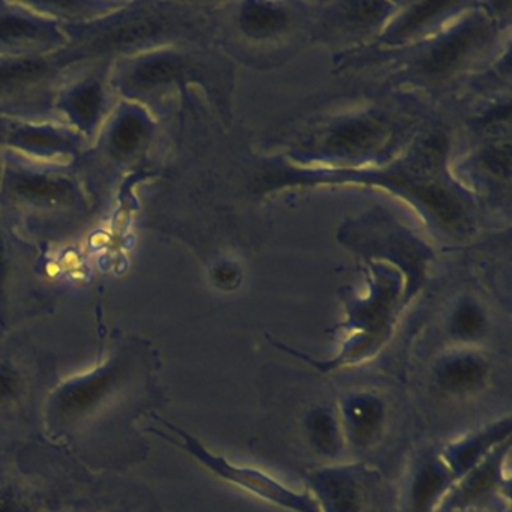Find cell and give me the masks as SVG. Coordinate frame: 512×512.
<instances>
[{"label":"cell","mask_w":512,"mask_h":512,"mask_svg":"<svg viewBox=\"0 0 512 512\" xmlns=\"http://www.w3.org/2000/svg\"><path fill=\"white\" fill-rule=\"evenodd\" d=\"M160 371V353L148 341L119 343L100 364L53 386L44 440L94 475H127L151 454L142 422L169 403Z\"/></svg>","instance_id":"obj_1"},{"label":"cell","mask_w":512,"mask_h":512,"mask_svg":"<svg viewBox=\"0 0 512 512\" xmlns=\"http://www.w3.org/2000/svg\"><path fill=\"white\" fill-rule=\"evenodd\" d=\"M98 475L49 442L0 455V512H68Z\"/></svg>","instance_id":"obj_2"},{"label":"cell","mask_w":512,"mask_h":512,"mask_svg":"<svg viewBox=\"0 0 512 512\" xmlns=\"http://www.w3.org/2000/svg\"><path fill=\"white\" fill-rule=\"evenodd\" d=\"M58 380L52 355L0 346V451L43 442L44 403Z\"/></svg>","instance_id":"obj_3"},{"label":"cell","mask_w":512,"mask_h":512,"mask_svg":"<svg viewBox=\"0 0 512 512\" xmlns=\"http://www.w3.org/2000/svg\"><path fill=\"white\" fill-rule=\"evenodd\" d=\"M148 436L158 437L164 442L184 452L196 461L206 472L221 479L232 487L251 494L269 505L277 506L287 512H319L316 502L307 490H295L281 482L265 470L245 466L229 460L226 455L215 452L206 446L199 437L176 425L175 422L154 413L145 427Z\"/></svg>","instance_id":"obj_4"},{"label":"cell","mask_w":512,"mask_h":512,"mask_svg":"<svg viewBox=\"0 0 512 512\" xmlns=\"http://www.w3.org/2000/svg\"><path fill=\"white\" fill-rule=\"evenodd\" d=\"M304 482L319 512H373L382 473L367 463L338 461L308 470Z\"/></svg>","instance_id":"obj_5"},{"label":"cell","mask_w":512,"mask_h":512,"mask_svg":"<svg viewBox=\"0 0 512 512\" xmlns=\"http://www.w3.org/2000/svg\"><path fill=\"white\" fill-rule=\"evenodd\" d=\"M511 440L452 484L437 512H509Z\"/></svg>","instance_id":"obj_6"},{"label":"cell","mask_w":512,"mask_h":512,"mask_svg":"<svg viewBox=\"0 0 512 512\" xmlns=\"http://www.w3.org/2000/svg\"><path fill=\"white\" fill-rule=\"evenodd\" d=\"M335 407L347 449L367 452L379 445L388 425V404L382 395L368 389L346 392Z\"/></svg>","instance_id":"obj_7"},{"label":"cell","mask_w":512,"mask_h":512,"mask_svg":"<svg viewBox=\"0 0 512 512\" xmlns=\"http://www.w3.org/2000/svg\"><path fill=\"white\" fill-rule=\"evenodd\" d=\"M454 484L451 472L439 451L433 448L416 452L404 475L400 512H437L443 497Z\"/></svg>","instance_id":"obj_8"},{"label":"cell","mask_w":512,"mask_h":512,"mask_svg":"<svg viewBox=\"0 0 512 512\" xmlns=\"http://www.w3.org/2000/svg\"><path fill=\"white\" fill-rule=\"evenodd\" d=\"M68 512H163L154 491L125 475L98 476Z\"/></svg>","instance_id":"obj_9"},{"label":"cell","mask_w":512,"mask_h":512,"mask_svg":"<svg viewBox=\"0 0 512 512\" xmlns=\"http://www.w3.org/2000/svg\"><path fill=\"white\" fill-rule=\"evenodd\" d=\"M493 367L475 350H454L439 356L431 367V380L437 391L451 398H470L484 391Z\"/></svg>","instance_id":"obj_10"},{"label":"cell","mask_w":512,"mask_h":512,"mask_svg":"<svg viewBox=\"0 0 512 512\" xmlns=\"http://www.w3.org/2000/svg\"><path fill=\"white\" fill-rule=\"evenodd\" d=\"M511 434L512 419L506 415L452 440L440 449L439 454L455 482L484 461L497 446L511 440Z\"/></svg>","instance_id":"obj_11"},{"label":"cell","mask_w":512,"mask_h":512,"mask_svg":"<svg viewBox=\"0 0 512 512\" xmlns=\"http://www.w3.org/2000/svg\"><path fill=\"white\" fill-rule=\"evenodd\" d=\"M302 428L314 454L328 463L343 461L347 445L337 407L331 404L310 407L302 419Z\"/></svg>","instance_id":"obj_12"},{"label":"cell","mask_w":512,"mask_h":512,"mask_svg":"<svg viewBox=\"0 0 512 512\" xmlns=\"http://www.w3.org/2000/svg\"><path fill=\"white\" fill-rule=\"evenodd\" d=\"M383 128L376 121L359 119L341 125L329 137L326 146L337 155H361L371 151L382 140Z\"/></svg>","instance_id":"obj_13"},{"label":"cell","mask_w":512,"mask_h":512,"mask_svg":"<svg viewBox=\"0 0 512 512\" xmlns=\"http://www.w3.org/2000/svg\"><path fill=\"white\" fill-rule=\"evenodd\" d=\"M479 28L467 26L443 40L436 49L425 58L424 68L430 74H443L452 70L479 37Z\"/></svg>","instance_id":"obj_14"},{"label":"cell","mask_w":512,"mask_h":512,"mask_svg":"<svg viewBox=\"0 0 512 512\" xmlns=\"http://www.w3.org/2000/svg\"><path fill=\"white\" fill-rule=\"evenodd\" d=\"M287 17L277 5L247 4L242 11L241 23L245 32L254 37L275 34L286 25Z\"/></svg>","instance_id":"obj_15"},{"label":"cell","mask_w":512,"mask_h":512,"mask_svg":"<svg viewBox=\"0 0 512 512\" xmlns=\"http://www.w3.org/2000/svg\"><path fill=\"white\" fill-rule=\"evenodd\" d=\"M487 326V316L482 308L475 302L466 301L461 302L452 314L449 332L463 343H472L485 334Z\"/></svg>","instance_id":"obj_16"},{"label":"cell","mask_w":512,"mask_h":512,"mask_svg":"<svg viewBox=\"0 0 512 512\" xmlns=\"http://www.w3.org/2000/svg\"><path fill=\"white\" fill-rule=\"evenodd\" d=\"M145 136V125L134 116H127L119 122L113 134V145L119 152H130Z\"/></svg>","instance_id":"obj_17"},{"label":"cell","mask_w":512,"mask_h":512,"mask_svg":"<svg viewBox=\"0 0 512 512\" xmlns=\"http://www.w3.org/2000/svg\"><path fill=\"white\" fill-rule=\"evenodd\" d=\"M181 71V64L173 59H157L148 62L139 71V80L142 85L155 86L158 83L169 82L173 77L178 76Z\"/></svg>","instance_id":"obj_18"},{"label":"cell","mask_w":512,"mask_h":512,"mask_svg":"<svg viewBox=\"0 0 512 512\" xmlns=\"http://www.w3.org/2000/svg\"><path fill=\"white\" fill-rule=\"evenodd\" d=\"M74 112L83 122L91 121L97 113L98 94L97 89L89 88L74 97Z\"/></svg>","instance_id":"obj_19"},{"label":"cell","mask_w":512,"mask_h":512,"mask_svg":"<svg viewBox=\"0 0 512 512\" xmlns=\"http://www.w3.org/2000/svg\"><path fill=\"white\" fill-rule=\"evenodd\" d=\"M214 280L221 289H235L241 281V271L233 263H223L215 268Z\"/></svg>","instance_id":"obj_20"},{"label":"cell","mask_w":512,"mask_h":512,"mask_svg":"<svg viewBox=\"0 0 512 512\" xmlns=\"http://www.w3.org/2000/svg\"><path fill=\"white\" fill-rule=\"evenodd\" d=\"M5 451H0V455L4 454Z\"/></svg>","instance_id":"obj_21"}]
</instances>
